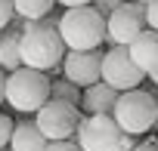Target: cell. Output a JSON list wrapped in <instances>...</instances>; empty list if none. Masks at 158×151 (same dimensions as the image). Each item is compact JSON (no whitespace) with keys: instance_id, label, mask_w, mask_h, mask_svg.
<instances>
[{"instance_id":"1","label":"cell","mask_w":158,"mask_h":151,"mask_svg":"<svg viewBox=\"0 0 158 151\" xmlns=\"http://www.w3.org/2000/svg\"><path fill=\"white\" fill-rule=\"evenodd\" d=\"M19 49H22V65L25 68H34V71H59L62 59H65V43L59 37V28H56V19H40V22H25L22 28V40H19Z\"/></svg>"},{"instance_id":"2","label":"cell","mask_w":158,"mask_h":151,"mask_svg":"<svg viewBox=\"0 0 158 151\" xmlns=\"http://www.w3.org/2000/svg\"><path fill=\"white\" fill-rule=\"evenodd\" d=\"M65 49H99L106 43V16L96 6H71L56 19Z\"/></svg>"},{"instance_id":"3","label":"cell","mask_w":158,"mask_h":151,"mask_svg":"<svg viewBox=\"0 0 158 151\" xmlns=\"http://www.w3.org/2000/svg\"><path fill=\"white\" fill-rule=\"evenodd\" d=\"M50 102V74L34 68H19L6 74V105L22 114H34Z\"/></svg>"},{"instance_id":"4","label":"cell","mask_w":158,"mask_h":151,"mask_svg":"<svg viewBox=\"0 0 158 151\" xmlns=\"http://www.w3.org/2000/svg\"><path fill=\"white\" fill-rule=\"evenodd\" d=\"M112 117L118 120L121 133H130V136H143L149 133L155 123H158V99L146 90H127L118 96V105L112 111Z\"/></svg>"},{"instance_id":"5","label":"cell","mask_w":158,"mask_h":151,"mask_svg":"<svg viewBox=\"0 0 158 151\" xmlns=\"http://www.w3.org/2000/svg\"><path fill=\"white\" fill-rule=\"evenodd\" d=\"M84 114L77 105H68V102H56L50 99L44 108L34 111V123L37 130L47 136V142H62V139H74L77 136V126H81Z\"/></svg>"},{"instance_id":"6","label":"cell","mask_w":158,"mask_h":151,"mask_svg":"<svg viewBox=\"0 0 158 151\" xmlns=\"http://www.w3.org/2000/svg\"><path fill=\"white\" fill-rule=\"evenodd\" d=\"M143 77H146V71L136 68L127 46H112L109 52H102V83L115 87L118 93H127V90H136Z\"/></svg>"},{"instance_id":"7","label":"cell","mask_w":158,"mask_h":151,"mask_svg":"<svg viewBox=\"0 0 158 151\" xmlns=\"http://www.w3.org/2000/svg\"><path fill=\"white\" fill-rule=\"evenodd\" d=\"M143 31H146V6L143 3L124 0L112 16H106V40L112 46H127Z\"/></svg>"},{"instance_id":"8","label":"cell","mask_w":158,"mask_h":151,"mask_svg":"<svg viewBox=\"0 0 158 151\" xmlns=\"http://www.w3.org/2000/svg\"><path fill=\"white\" fill-rule=\"evenodd\" d=\"M74 139L81 151H112L115 142L121 139V126L112 114H84Z\"/></svg>"},{"instance_id":"9","label":"cell","mask_w":158,"mask_h":151,"mask_svg":"<svg viewBox=\"0 0 158 151\" xmlns=\"http://www.w3.org/2000/svg\"><path fill=\"white\" fill-rule=\"evenodd\" d=\"M62 77L74 87H93L102 80V52L99 49H65V59L59 65Z\"/></svg>"},{"instance_id":"10","label":"cell","mask_w":158,"mask_h":151,"mask_svg":"<svg viewBox=\"0 0 158 151\" xmlns=\"http://www.w3.org/2000/svg\"><path fill=\"white\" fill-rule=\"evenodd\" d=\"M118 90L109 87V83H93V87H84L81 93V111L84 114H112L115 105H118Z\"/></svg>"},{"instance_id":"11","label":"cell","mask_w":158,"mask_h":151,"mask_svg":"<svg viewBox=\"0 0 158 151\" xmlns=\"http://www.w3.org/2000/svg\"><path fill=\"white\" fill-rule=\"evenodd\" d=\"M127 52H130V59L136 62V68L139 71H155L158 68V31H152V28H146L143 34H136L130 43H127Z\"/></svg>"},{"instance_id":"12","label":"cell","mask_w":158,"mask_h":151,"mask_svg":"<svg viewBox=\"0 0 158 151\" xmlns=\"http://www.w3.org/2000/svg\"><path fill=\"white\" fill-rule=\"evenodd\" d=\"M47 136L37 130L34 120H22L13 126V136H10V151H47Z\"/></svg>"},{"instance_id":"13","label":"cell","mask_w":158,"mask_h":151,"mask_svg":"<svg viewBox=\"0 0 158 151\" xmlns=\"http://www.w3.org/2000/svg\"><path fill=\"white\" fill-rule=\"evenodd\" d=\"M22 34L19 31H0V71H19L22 68V49H19Z\"/></svg>"},{"instance_id":"14","label":"cell","mask_w":158,"mask_h":151,"mask_svg":"<svg viewBox=\"0 0 158 151\" xmlns=\"http://www.w3.org/2000/svg\"><path fill=\"white\" fill-rule=\"evenodd\" d=\"M13 6H16V16L22 22H40L53 13L56 0H13Z\"/></svg>"},{"instance_id":"15","label":"cell","mask_w":158,"mask_h":151,"mask_svg":"<svg viewBox=\"0 0 158 151\" xmlns=\"http://www.w3.org/2000/svg\"><path fill=\"white\" fill-rule=\"evenodd\" d=\"M81 87H74L71 80H65V77H53L50 80V99H56V102H68V105H77L81 108Z\"/></svg>"},{"instance_id":"16","label":"cell","mask_w":158,"mask_h":151,"mask_svg":"<svg viewBox=\"0 0 158 151\" xmlns=\"http://www.w3.org/2000/svg\"><path fill=\"white\" fill-rule=\"evenodd\" d=\"M13 19H16V6H13V0H0V31H6Z\"/></svg>"},{"instance_id":"17","label":"cell","mask_w":158,"mask_h":151,"mask_svg":"<svg viewBox=\"0 0 158 151\" xmlns=\"http://www.w3.org/2000/svg\"><path fill=\"white\" fill-rule=\"evenodd\" d=\"M13 126H16V123H13V120H10L6 114H0V148H6V145H10V136H13Z\"/></svg>"},{"instance_id":"18","label":"cell","mask_w":158,"mask_h":151,"mask_svg":"<svg viewBox=\"0 0 158 151\" xmlns=\"http://www.w3.org/2000/svg\"><path fill=\"white\" fill-rule=\"evenodd\" d=\"M47 151H81V145H77V139H62V142H50Z\"/></svg>"},{"instance_id":"19","label":"cell","mask_w":158,"mask_h":151,"mask_svg":"<svg viewBox=\"0 0 158 151\" xmlns=\"http://www.w3.org/2000/svg\"><path fill=\"white\" fill-rule=\"evenodd\" d=\"M124 3V0H93V6H96V13H102V16H112L118 6Z\"/></svg>"},{"instance_id":"20","label":"cell","mask_w":158,"mask_h":151,"mask_svg":"<svg viewBox=\"0 0 158 151\" xmlns=\"http://www.w3.org/2000/svg\"><path fill=\"white\" fill-rule=\"evenodd\" d=\"M146 28L158 31V0H152V3L146 6Z\"/></svg>"},{"instance_id":"21","label":"cell","mask_w":158,"mask_h":151,"mask_svg":"<svg viewBox=\"0 0 158 151\" xmlns=\"http://www.w3.org/2000/svg\"><path fill=\"white\" fill-rule=\"evenodd\" d=\"M136 148V136H130V133H121V139L115 142V148L112 151H133Z\"/></svg>"},{"instance_id":"22","label":"cell","mask_w":158,"mask_h":151,"mask_svg":"<svg viewBox=\"0 0 158 151\" xmlns=\"http://www.w3.org/2000/svg\"><path fill=\"white\" fill-rule=\"evenodd\" d=\"M56 3H62L65 10H71V6H90L93 0H56Z\"/></svg>"},{"instance_id":"23","label":"cell","mask_w":158,"mask_h":151,"mask_svg":"<svg viewBox=\"0 0 158 151\" xmlns=\"http://www.w3.org/2000/svg\"><path fill=\"white\" fill-rule=\"evenodd\" d=\"M133 151H158V142H136Z\"/></svg>"},{"instance_id":"24","label":"cell","mask_w":158,"mask_h":151,"mask_svg":"<svg viewBox=\"0 0 158 151\" xmlns=\"http://www.w3.org/2000/svg\"><path fill=\"white\" fill-rule=\"evenodd\" d=\"M0 102H6V71H0Z\"/></svg>"},{"instance_id":"25","label":"cell","mask_w":158,"mask_h":151,"mask_svg":"<svg viewBox=\"0 0 158 151\" xmlns=\"http://www.w3.org/2000/svg\"><path fill=\"white\" fill-rule=\"evenodd\" d=\"M149 80H152V83L158 87V68H155V71H149Z\"/></svg>"},{"instance_id":"26","label":"cell","mask_w":158,"mask_h":151,"mask_svg":"<svg viewBox=\"0 0 158 151\" xmlns=\"http://www.w3.org/2000/svg\"><path fill=\"white\" fill-rule=\"evenodd\" d=\"M133 3H143V6H149V3H152V0H133Z\"/></svg>"},{"instance_id":"27","label":"cell","mask_w":158,"mask_h":151,"mask_svg":"<svg viewBox=\"0 0 158 151\" xmlns=\"http://www.w3.org/2000/svg\"><path fill=\"white\" fill-rule=\"evenodd\" d=\"M0 151H10V148H0Z\"/></svg>"}]
</instances>
